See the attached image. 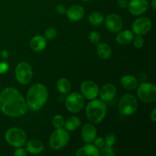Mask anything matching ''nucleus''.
Here are the masks:
<instances>
[{"label": "nucleus", "mask_w": 156, "mask_h": 156, "mask_svg": "<svg viewBox=\"0 0 156 156\" xmlns=\"http://www.w3.org/2000/svg\"><path fill=\"white\" fill-rule=\"evenodd\" d=\"M0 111L10 117H18L27 113V106L21 93L13 87L4 88L0 93Z\"/></svg>", "instance_id": "1"}, {"label": "nucleus", "mask_w": 156, "mask_h": 156, "mask_svg": "<svg viewBox=\"0 0 156 156\" xmlns=\"http://www.w3.org/2000/svg\"><path fill=\"white\" fill-rule=\"evenodd\" d=\"M48 99L47 87L41 83L34 84L30 87L26 96V104L28 109L37 111L45 105Z\"/></svg>", "instance_id": "2"}, {"label": "nucleus", "mask_w": 156, "mask_h": 156, "mask_svg": "<svg viewBox=\"0 0 156 156\" xmlns=\"http://www.w3.org/2000/svg\"><path fill=\"white\" fill-rule=\"evenodd\" d=\"M107 111V105L104 101L93 99L87 105L85 110L87 119L93 124H98L106 117Z\"/></svg>", "instance_id": "3"}, {"label": "nucleus", "mask_w": 156, "mask_h": 156, "mask_svg": "<svg viewBox=\"0 0 156 156\" xmlns=\"http://www.w3.org/2000/svg\"><path fill=\"white\" fill-rule=\"evenodd\" d=\"M138 106V101L135 96L131 94H123L119 101V111L123 116H130L135 114Z\"/></svg>", "instance_id": "4"}, {"label": "nucleus", "mask_w": 156, "mask_h": 156, "mask_svg": "<svg viewBox=\"0 0 156 156\" xmlns=\"http://www.w3.org/2000/svg\"><path fill=\"white\" fill-rule=\"evenodd\" d=\"M5 139L6 142L13 147H22L26 143L27 135L22 129L12 127L6 130L5 133Z\"/></svg>", "instance_id": "5"}, {"label": "nucleus", "mask_w": 156, "mask_h": 156, "mask_svg": "<svg viewBox=\"0 0 156 156\" xmlns=\"http://www.w3.org/2000/svg\"><path fill=\"white\" fill-rule=\"evenodd\" d=\"M70 136L68 131L63 128H57L52 133L50 138V146L54 150H59L69 143Z\"/></svg>", "instance_id": "6"}, {"label": "nucleus", "mask_w": 156, "mask_h": 156, "mask_svg": "<svg viewBox=\"0 0 156 156\" xmlns=\"http://www.w3.org/2000/svg\"><path fill=\"white\" fill-rule=\"evenodd\" d=\"M137 88V95L140 101L144 103H152L156 100V87L154 84L144 82Z\"/></svg>", "instance_id": "7"}, {"label": "nucleus", "mask_w": 156, "mask_h": 156, "mask_svg": "<svg viewBox=\"0 0 156 156\" xmlns=\"http://www.w3.org/2000/svg\"><path fill=\"white\" fill-rule=\"evenodd\" d=\"M33 70L29 63L21 62L17 65L15 69V77L17 81L21 85H27L31 81Z\"/></svg>", "instance_id": "8"}, {"label": "nucleus", "mask_w": 156, "mask_h": 156, "mask_svg": "<svg viewBox=\"0 0 156 156\" xmlns=\"http://www.w3.org/2000/svg\"><path fill=\"white\" fill-rule=\"evenodd\" d=\"M85 105V98L82 94L72 92L66 98V106L71 113H79L83 109Z\"/></svg>", "instance_id": "9"}, {"label": "nucleus", "mask_w": 156, "mask_h": 156, "mask_svg": "<svg viewBox=\"0 0 156 156\" xmlns=\"http://www.w3.org/2000/svg\"><path fill=\"white\" fill-rule=\"evenodd\" d=\"M151 28H152V21L146 17L136 18L132 24L133 33L140 36L146 34L151 30Z\"/></svg>", "instance_id": "10"}, {"label": "nucleus", "mask_w": 156, "mask_h": 156, "mask_svg": "<svg viewBox=\"0 0 156 156\" xmlns=\"http://www.w3.org/2000/svg\"><path fill=\"white\" fill-rule=\"evenodd\" d=\"M82 96L88 100L95 99L99 94V88L95 82L87 80L82 82L80 86Z\"/></svg>", "instance_id": "11"}, {"label": "nucleus", "mask_w": 156, "mask_h": 156, "mask_svg": "<svg viewBox=\"0 0 156 156\" xmlns=\"http://www.w3.org/2000/svg\"><path fill=\"white\" fill-rule=\"evenodd\" d=\"M104 22L105 23L108 30L112 33H118L123 28V20L121 17L117 14L112 13L108 15Z\"/></svg>", "instance_id": "12"}, {"label": "nucleus", "mask_w": 156, "mask_h": 156, "mask_svg": "<svg viewBox=\"0 0 156 156\" xmlns=\"http://www.w3.org/2000/svg\"><path fill=\"white\" fill-rule=\"evenodd\" d=\"M127 7L130 14L134 16H140L148 10L149 3L147 0H130Z\"/></svg>", "instance_id": "13"}, {"label": "nucleus", "mask_w": 156, "mask_h": 156, "mask_svg": "<svg viewBox=\"0 0 156 156\" xmlns=\"http://www.w3.org/2000/svg\"><path fill=\"white\" fill-rule=\"evenodd\" d=\"M117 94V88L113 84L108 83L103 85L101 89H99V94L101 99L105 102L112 101L115 98Z\"/></svg>", "instance_id": "14"}, {"label": "nucleus", "mask_w": 156, "mask_h": 156, "mask_svg": "<svg viewBox=\"0 0 156 156\" xmlns=\"http://www.w3.org/2000/svg\"><path fill=\"white\" fill-rule=\"evenodd\" d=\"M66 15L71 21H79L83 18L85 15V9L82 6L75 5L66 9Z\"/></svg>", "instance_id": "15"}, {"label": "nucleus", "mask_w": 156, "mask_h": 156, "mask_svg": "<svg viewBox=\"0 0 156 156\" xmlns=\"http://www.w3.org/2000/svg\"><path fill=\"white\" fill-rule=\"evenodd\" d=\"M82 137L85 143H93L97 137V129L95 126L91 123L85 124L82 129Z\"/></svg>", "instance_id": "16"}, {"label": "nucleus", "mask_w": 156, "mask_h": 156, "mask_svg": "<svg viewBox=\"0 0 156 156\" xmlns=\"http://www.w3.org/2000/svg\"><path fill=\"white\" fill-rule=\"evenodd\" d=\"M26 144V151L32 155H37L41 153L44 149V145L41 140H29Z\"/></svg>", "instance_id": "17"}, {"label": "nucleus", "mask_w": 156, "mask_h": 156, "mask_svg": "<svg viewBox=\"0 0 156 156\" xmlns=\"http://www.w3.org/2000/svg\"><path fill=\"white\" fill-rule=\"evenodd\" d=\"M100 150L94 145L91 143H87L85 146L81 147L76 152V156H99Z\"/></svg>", "instance_id": "18"}, {"label": "nucleus", "mask_w": 156, "mask_h": 156, "mask_svg": "<svg viewBox=\"0 0 156 156\" xmlns=\"http://www.w3.org/2000/svg\"><path fill=\"white\" fill-rule=\"evenodd\" d=\"M47 39L41 35H37L32 37L30 41V47L33 51L41 52L47 47Z\"/></svg>", "instance_id": "19"}, {"label": "nucleus", "mask_w": 156, "mask_h": 156, "mask_svg": "<svg viewBox=\"0 0 156 156\" xmlns=\"http://www.w3.org/2000/svg\"><path fill=\"white\" fill-rule=\"evenodd\" d=\"M120 84L123 88L129 91L137 88L139 85L138 79L133 76L131 75H125L120 79Z\"/></svg>", "instance_id": "20"}, {"label": "nucleus", "mask_w": 156, "mask_h": 156, "mask_svg": "<svg viewBox=\"0 0 156 156\" xmlns=\"http://www.w3.org/2000/svg\"><path fill=\"white\" fill-rule=\"evenodd\" d=\"M133 37L134 34L131 30H125L118 32L116 37V41L120 45H128L132 43Z\"/></svg>", "instance_id": "21"}, {"label": "nucleus", "mask_w": 156, "mask_h": 156, "mask_svg": "<svg viewBox=\"0 0 156 156\" xmlns=\"http://www.w3.org/2000/svg\"><path fill=\"white\" fill-rule=\"evenodd\" d=\"M97 53L102 59H108L112 54V50L110 45L105 43H98L97 44Z\"/></svg>", "instance_id": "22"}, {"label": "nucleus", "mask_w": 156, "mask_h": 156, "mask_svg": "<svg viewBox=\"0 0 156 156\" xmlns=\"http://www.w3.org/2000/svg\"><path fill=\"white\" fill-rule=\"evenodd\" d=\"M80 126L81 120L77 116H71V117H68L65 120V123H64L66 129L67 131H70V132L76 130Z\"/></svg>", "instance_id": "23"}, {"label": "nucleus", "mask_w": 156, "mask_h": 156, "mask_svg": "<svg viewBox=\"0 0 156 156\" xmlns=\"http://www.w3.org/2000/svg\"><path fill=\"white\" fill-rule=\"evenodd\" d=\"M56 88L58 91L62 94H67L71 91V83L66 78H60L57 81L56 83Z\"/></svg>", "instance_id": "24"}, {"label": "nucleus", "mask_w": 156, "mask_h": 156, "mask_svg": "<svg viewBox=\"0 0 156 156\" xmlns=\"http://www.w3.org/2000/svg\"><path fill=\"white\" fill-rule=\"evenodd\" d=\"M88 21L93 26H100L105 21V18L100 12H93L88 17Z\"/></svg>", "instance_id": "25"}, {"label": "nucleus", "mask_w": 156, "mask_h": 156, "mask_svg": "<svg viewBox=\"0 0 156 156\" xmlns=\"http://www.w3.org/2000/svg\"><path fill=\"white\" fill-rule=\"evenodd\" d=\"M52 123L53 126H54L56 129L57 128H62L64 126V123H65V119L61 115H56L53 118L52 120Z\"/></svg>", "instance_id": "26"}, {"label": "nucleus", "mask_w": 156, "mask_h": 156, "mask_svg": "<svg viewBox=\"0 0 156 156\" xmlns=\"http://www.w3.org/2000/svg\"><path fill=\"white\" fill-rule=\"evenodd\" d=\"M101 150L100 151V154H101L104 156H114L115 155V152H114L113 146H108L106 145L101 148Z\"/></svg>", "instance_id": "27"}, {"label": "nucleus", "mask_w": 156, "mask_h": 156, "mask_svg": "<svg viewBox=\"0 0 156 156\" xmlns=\"http://www.w3.org/2000/svg\"><path fill=\"white\" fill-rule=\"evenodd\" d=\"M116 140H117V137H116L115 134L112 133H108L105 139V145L108 146H114L116 143Z\"/></svg>", "instance_id": "28"}, {"label": "nucleus", "mask_w": 156, "mask_h": 156, "mask_svg": "<svg viewBox=\"0 0 156 156\" xmlns=\"http://www.w3.org/2000/svg\"><path fill=\"white\" fill-rule=\"evenodd\" d=\"M57 34V30L55 27H49L44 32V37L47 40H52Z\"/></svg>", "instance_id": "29"}, {"label": "nucleus", "mask_w": 156, "mask_h": 156, "mask_svg": "<svg viewBox=\"0 0 156 156\" xmlns=\"http://www.w3.org/2000/svg\"><path fill=\"white\" fill-rule=\"evenodd\" d=\"M132 42L133 43L134 47L136 49H141L144 46L145 44V41L143 36H140V35H136V37H133V40Z\"/></svg>", "instance_id": "30"}, {"label": "nucleus", "mask_w": 156, "mask_h": 156, "mask_svg": "<svg viewBox=\"0 0 156 156\" xmlns=\"http://www.w3.org/2000/svg\"><path fill=\"white\" fill-rule=\"evenodd\" d=\"M88 38H89V41H91L92 44H98V43H100V40H101L100 34L97 31H91V33L89 34Z\"/></svg>", "instance_id": "31"}, {"label": "nucleus", "mask_w": 156, "mask_h": 156, "mask_svg": "<svg viewBox=\"0 0 156 156\" xmlns=\"http://www.w3.org/2000/svg\"><path fill=\"white\" fill-rule=\"evenodd\" d=\"M93 143L97 148H102L105 145V139L102 138V137H98V138L96 137Z\"/></svg>", "instance_id": "32"}, {"label": "nucleus", "mask_w": 156, "mask_h": 156, "mask_svg": "<svg viewBox=\"0 0 156 156\" xmlns=\"http://www.w3.org/2000/svg\"><path fill=\"white\" fill-rule=\"evenodd\" d=\"M14 155L15 156H26L27 155V152L26 149H24L21 147H18L14 152Z\"/></svg>", "instance_id": "33"}, {"label": "nucleus", "mask_w": 156, "mask_h": 156, "mask_svg": "<svg viewBox=\"0 0 156 156\" xmlns=\"http://www.w3.org/2000/svg\"><path fill=\"white\" fill-rule=\"evenodd\" d=\"M9 63L6 62H0V74H4L9 70Z\"/></svg>", "instance_id": "34"}, {"label": "nucleus", "mask_w": 156, "mask_h": 156, "mask_svg": "<svg viewBox=\"0 0 156 156\" xmlns=\"http://www.w3.org/2000/svg\"><path fill=\"white\" fill-rule=\"evenodd\" d=\"M56 10L57 13L60 14V15H62V14H65L66 12V6L64 5L59 4L56 5Z\"/></svg>", "instance_id": "35"}, {"label": "nucleus", "mask_w": 156, "mask_h": 156, "mask_svg": "<svg viewBox=\"0 0 156 156\" xmlns=\"http://www.w3.org/2000/svg\"><path fill=\"white\" fill-rule=\"evenodd\" d=\"M128 2L127 0H117V5L122 9H126L128 6Z\"/></svg>", "instance_id": "36"}, {"label": "nucleus", "mask_w": 156, "mask_h": 156, "mask_svg": "<svg viewBox=\"0 0 156 156\" xmlns=\"http://www.w3.org/2000/svg\"><path fill=\"white\" fill-rule=\"evenodd\" d=\"M9 52H8V50H2V52H1L2 59H7L8 58H9Z\"/></svg>", "instance_id": "37"}, {"label": "nucleus", "mask_w": 156, "mask_h": 156, "mask_svg": "<svg viewBox=\"0 0 156 156\" xmlns=\"http://www.w3.org/2000/svg\"><path fill=\"white\" fill-rule=\"evenodd\" d=\"M150 118L152 120V122H156V108H153V110L152 111L150 114Z\"/></svg>", "instance_id": "38"}, {"label": "nucleus", "mask_w": 156, "mask_h": 156, "mask_svg": "<svg viewBox=\"0 0 156 156\" xmlns=\"http://www.w3.org/2000/svg\"><path fill=\"white\" fill-rule=\"evenodd\" d=\"M140 81H141V82H146V79H147V77H146V73H142L140 75Z\"/></svg>", "instance_id": "39"}, {"label": "nucleus", "mask_w": 156, "mask_h": 156, "mask_svg": "<svg viewBox=\"0 0 156 156\" xmlns=\"http://www.w3.org/2000/svg\"><path fill=\"white\" fill-rule=\"evenodd\" d=\"M151 5H152V7L154 10L156 9V0H152L151 1Z\"/></svg>", "instance_id": "40"}, {"label": "nucleus", "mask_w": 156, "mask_h": 156, "mask_svg": "<svg viewBox=\"0 0 156 156\" xmlns=\"http://www.w3.org/2000/svg\"><path fill=\"white\" fill-rule=\"evenodd\" d=\"M82 1H84V2H88V1H90V0H82Z\"/></svg>", "instance_id": "41"}]
</instances>
